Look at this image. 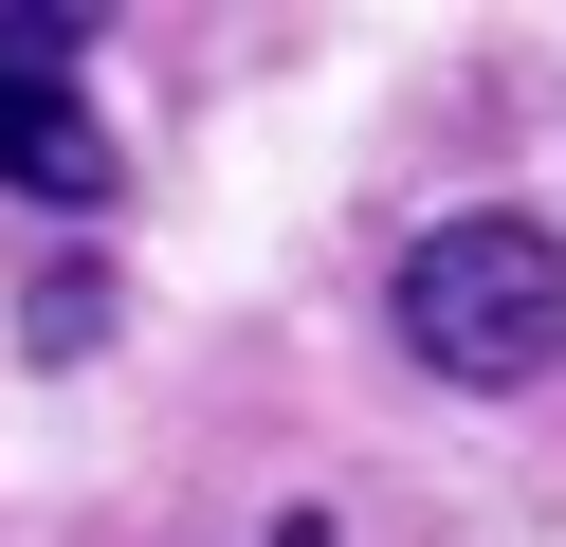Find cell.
Masks as SVG:
<instances>
[{
  "label": "cell",
  "mask_w": 566,
  "mask_h": 547,
  "mask_svg": "<svg viewBox=\"0 0 566 547\" xmlns=\"http://www.w3.org/2000/svg\"><path fill=\"white\" fill-rule=\"evenodd\" d=\"M74 55H92L74 0H19V19H0V182L55 201V219H92V201L128 182V146H111V109L74 92Z\"/></svg>",
  "instance_id": "cell-2"
},
{
  "label": "cell",
  "mask_w": 566,
  "mask_h": 547,
  "mask_svg": "<svg viewBox=\"0 0 566 547\" xmlns=\"http://www.w3.org/2000/svg\"><path fill=\"white\" fill-rule=\"evenodd\" d=\"M384 328H402V365H420V383H475V401L548 383V365H566V238H548L530 201L420 219V238H402V274H384Z\"/></svg>",
  "instance_id": "cell-1"
}]
</instances>
